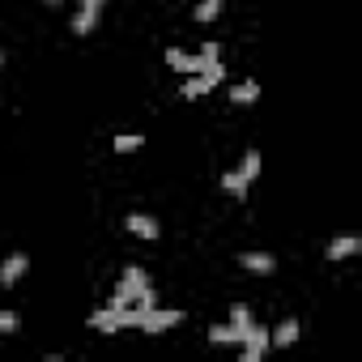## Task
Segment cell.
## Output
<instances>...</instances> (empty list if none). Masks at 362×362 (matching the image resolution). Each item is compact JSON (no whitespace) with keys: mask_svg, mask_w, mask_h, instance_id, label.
<instances>
[{"mask_svg":"<svg viewBox=\"0 0 362 362\" xmlns=\"http://www.w3.org/2000/svg\"><path fill=\"white\" fill-rule=\"evenodd\" d=\"M222 0H197V22H218Z\"/></svg>","mask_w":362,"mask_h":362,"instance_id":"cell-16","label":"cell"},{"mask_svg":"<svg viewBox=\"0 0 362 362\" xmlns=\"http://www.w3.org/2000/svg\"><path fill=\"white\" fill-rule=\"evenodd\" d=\"M247 188H252V184H247V179H243L239 170H226V175H222V192H226V197L243 201V197H247Z\"/></svg>","mask_w":362,"mask_h":362,"instance_id":"cell-11","label":"cell"},{"mask_svg":"<svg viewBox=\"0 0 362 362\" xmlns=\"http://www.w3.org/2000/svg\"><path fill=\"white\" fill-rule=\"evenodd\" d=\"M239 264H243L247 273H260V277H269V273L277 269V260H273L269 252H243V256H239Z\"/></svg>","mask_w":362,"mask_h":362,"instance_id":"cell-8","label":"cell"},{"mask_svg":"<svg viewBox=\"0 0 362 362\" xmlns=\"http://www.w3.org/2000/svg\"><path fill=\"white\" fill-rule=\"evenodd\" d=\"M47 5H69V0H47Z\"/></svg>","mask_w":362,"mask_h":362,"instance_id":"cell-21","label":"cell"},{"mask_svg":"<svg viewBox=\"0 0 362 362\" xmlns=\"http://www.w3.org/2000/svg\"><path fill=\"white\" fill-rule=\"evenodd\" d=\"M209 341H214V345H239V341H243V328H235V324H214V328H209Z\"/></svg>","mask_w":362,"mask_h":362,"instance_id":"cell-12","label":"cell"},{"mask_svg":"<svg viewBox=\"0 0 362 362\" xmlns=\"http://www.w3.org/2000/svg\"><path fill=\"white\" fill-rule=\"evenodd\" d=\"M239 175L247 179V184H256V179H260V149H247V153H243V166H239Z\"/></svg>","mask_w":362,"mask_h":362,"instance_id":"cell-14","label":"cell"},{"mask_svg":"<svg viewBox=\"0 0 362 362\" xmlns=\"http://www.w3.org/2000/svg\"><path fill=\"white\" fill-rule=\"evenodd\" d=\"M26 269H30V256L26 252H13V256H5V264H0V286H18L22 277H26Z\"/></svg>","mask_w":362,"mask_h":362,"instance_id":"cell-3","label":"cell"},{"mask_svg":"<svg viewBox=\"0 0 362 362\" xmlns=\"http://www.w3.org/2000/svg\"><path fill=\"white\" fill-rule=\"evenodd\" d=\"M362 252V239L358 235H337L332 243H328V260H349V256H358Z\"/></svg>","mask_w":362,"mask_h":362,"instance_id":"cell-6","label":"cell"},{"mask_svg":"<svg viewBox=\"0 0 362 362\" xmlns=\"http://www.w3.org/2000/svg\"><path fill=\"white\" fill-rule=\"evenodd\" d=\"M230 324H235V328L256 324V320H252V311H247V303H235V307H230Z\"/></svg>","mask_w":362,"mask_h":362,"instance_id":"cell-18","label":"cell"},{"mask_svg":"<svg viewBox=\"0 0 362 362\" xmlns=\"http://www.w3.org/2000/svg\"><path fill=\"white\" fill-rule=\"evenodd\" d=\"M111 145H115V153H136V149L145 145V136H141V132H119Z\"/></svg>","mask_w":362,"mask_h":362,"instance_id":"cell-15","label":"cell"},{"mask_svg":"<svg viewBox=\"0 0 362 362\" xmlns=\"http://www.w3.org/2000/svg\"><path fill=\"white\" fill-rule=\"evenodd\" d=\"M0 64H5V52H0Z\"/></svg>","mask_w":362,"mask_h":362,"instance_id":"cell-22","label":"cell"},{"mask_svg":"<svg viewBox=\"0 0 362 362\" xmlns=\"http://www.w3.org/2000/svg\"><path fill=\"white\" fill-rule=\"evenodd\" d=\"M179 320H184V311H175V307H158V303H153V307H145V311H141V324H136V328H145V332H153V337H158V332L175 328Z\"/></svg>","mask_w":362,"mask_h":362,"instance_id":"cell-1","label":"cell"},{"mask_svg":"<svg viewBox=\"0 0 362 362\" xmlns=\"http://www.w3.org/2000/svg\"><path fill=\"white\" fill-rule=\"evenodd\" d=\"M197 56H201L205 64H214V60H222V47H218V43H201V52H197Z\"/></svg>","mask_w":362,"mask_h":362,"instance_id":"cell-19","label":"cell"},{"mask_svg":"<svg viewBox=\"0 0 362 362\" xmlns=\"http://www.w3.org/2000/svg\"><path fill=\"white\" fill-rule=\"evenodd\" d=\"M298 332H303V328H298V320H281V324L269 332V345H277V349H290V345L298 341Z\"/></svg>","mask_w":362,"mask_h":362,"instance_id":"cell-9","label":"cell"},{"mask_svg":"<svg viewBox=\"0 0 362 362\" xmlns=\"http://www.w3.org/2000/svg\"><path fill=\"white\" fill-rule=\"evenodd\" d=\"M166 64H170L175 73H184V77H192V73H201V69H205V60H201V56H188V52H179V47H170V52H166Z\"/></svg>","mask_w":362,"mask_h":362,"instance_id":"cell-5","label":"cell"},{"mask_svg":"<svg viewBox=\"0 0 362 362\" xmlns=\"http://www.w3.org/2000/svg\"><path fill=\"white\" fill-rule=\"evenodd\" d=\"M209 90H214V81H209V77H205V73H192V77H188V81H184V86H179V94H184V98H188V103H192V98H205V94H209Z\"/></svg>","mask_w":362,"mask_h":362,"instance_id":"cell-10","label":"cell"},{"mask_svg":"<svg viewBox=\"0 0 362 362\" xmlns=\"http://www.w3.org/2000/svg\"><path fill=\"white\" fill-rule=\"evenodd\" d=\"M98 13H103V9H86V5H81V13L73 18V35H90V30L98 26Z\"/></svg>","mask_w":362,"mask_h":362,"instance_id":"cell-13","label":"cell"},{"mask_svg":"<svg viewBox=\"0 0 362 362\" xmlns=\"http://www.w3.org/2000/svg\"><path fill=\"white\" fill-rule=\"evenodd\" d=\"M18 328H22L18 311H9V307H0V337H9V332H18Z\"/></svg>","mask_w":362,"mask_h":362,"instance_id":"cell-17","label":"cell"},{"mask_svg":"<svg viewBox=\"0 0 362 362\" xmlns=\"http://www.w3.org/2000/svg\"><path fill=\"white\" fill-rule=\"evenodd\" d=\"M239 345H243V362H260V358L269 354V328H260V324H247Z\"/></svg>","mask_w":362,"mask_h":362,"instance_id":"cell-2","label":"cell"},{"mask_svg":"<svg viewBox=\"0 0 362 362\" xmlns=\"http://www.w3.org/2000/svg\"><path fill=\"white\" fill-rule=\"evenodd\" d=\"M226 98L235 107H252V103H260V81H239V86L226 90Z\"/></svg>","mask_w":362,"mask_h":362,"instance_id":"cell-7","label":"cell"},{"mask_svg":"<svg viewBox=\"0 0 362 362\" xmlns=\"http://www.w3.org/2000/svg\"><path fill=\"white\" fill-rule=\"evenodd\" d=\"M124 230H128V235H136V239H149V243L162 235L158 218H149V214H128V218H124Z\"/></svg>","mask_w":362,"mask_h":362,"instance_id":"cell-4","label":"cell"},{"mask_svg":"<svg viewBox=\"0 0 362 362\" xmlns=\"http://www.w3.org/2000/svg\"><path fill=\"white\" fill-rule=\"evenodd\" d=\"M81 5H86V9H103V5H107V0H81Z\"/></svg>","mask_w":362,"mask_h":362,"instance_id":"cell-20","label":"cell"}]
</instances>
